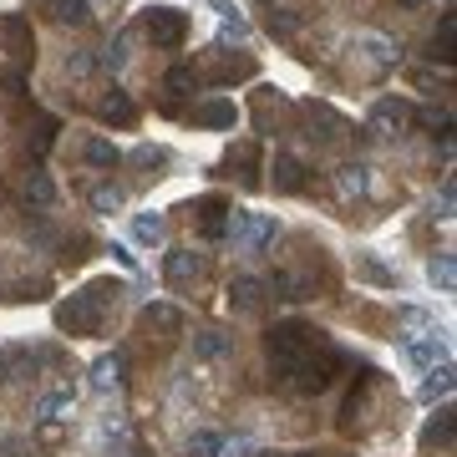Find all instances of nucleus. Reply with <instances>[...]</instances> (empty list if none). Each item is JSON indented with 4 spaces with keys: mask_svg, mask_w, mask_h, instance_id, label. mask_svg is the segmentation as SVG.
Segmentation results:
<instances>
[{
    "mask_svg": "<svg viewBox=\"0 0 457 457\" xmlns=\"http://www.w3.org/2000/svg\"><path fill=\"white\" fill-rule=\"evenodd\" d=\"M320 345H326V341H320V330L300 326V320H285V326L270 330V366L290 381V376L300 371V366H305Z\"/></svg>",
    "mask_w": 457,
    "mask_h": 457,
    "instance_id": "obj_1",
    "label": "nucleus"
},
{
    "mask_svg": "<svg viewBox=\"0 0 457 457\" xmlns=\"http://www.w3.org/2000/svg\"><path fill=\"white\" fill-rule=\"evenodd\" d=\"M102 305H107V285H92V290L71 295L66 305H56V326L71 330V336H97L102 330Z\"/></svg>",
    "mask_w": 457,
    "mask_h": 457,
    "instance_id": "obj_2",
    "label": "nucleus"
},
{
    "mask_svg": "<svg viewBox=\"0 0 457 457\" xmlns=\"http://www.w3.org/2000/svg\"><path fill=\"white\" fill-rule=\"evenodd\" d=\"M143 31L158 51H179L183 41H188V16L173 11V5H153V11L143 16Z\"/></svg>",
    "mask_w": 457,
    "mask_h": 457,
    "instance_id": "obj_3",
    "label": "nucleus"
},
{
    "mask_svg": "<svg viewBox=\"0 0 457 457\" xmlns=\"http://www.w3.org/2000/svg\"><path fill=\"white\" fill-rule=\"evenodd\" d=\"M224 234H234V245H245V249H264V245H270V239L279 234V224L270 219V213L228 209V219H224Z\"/></svg>",
    "mask_w": 457,
    "mask_h": 457,
    "instance_id": "obj_4",
    "label": "nucleus"
},
{
    "mask_svg": "<svg viewBox=\"0 0 457 457\" xmlns=\"http://www.w3.org/2000/svg\"><path fill=\"white\" fill-rule=\"evenodd\" d=\"M0 51L11 56L16 66L36 62V31L26 16H0Z\"/></svg>",
    "mask_w": 457,
    "mask_h": 457,
    "instance_id": "obj_5",
    "label": "nucleus"
},
{
    "mask_svg": "<svg viewBox=\"0 0 457 457\" xmlns=\"http://www.w3.org/2000/svg\"><path fill=\"white\" fill-rule=\"evenodd\" d=\"M411 122H417V107L402 102V97H386V102L371 107V132H381V137H402Z\"/></svg>",
    "mask_w": 457,
    "mask_h": 457,
    "instance_id": "obj_6",
    "label": "nucleus"
},
{
    "mask_svg": "<svg viewBox=\"0 0 457 457\" xmlns=\"http://www.w3.org/2000/svg\"><path fill=\"white\" fill-rule=\"evenodd\" d=\"M97 117L112 122V128H132V122H137V102H132L122 87H107V92L97 97Z\"/></svg>",
    "mask_w": 457,
    "mask_h": 457,
    "instance_id": "obj_7",
    "label": "nucleus"
},
{
    "mask_svg": "<svg viewBox=\"0 0 457 457\" xmlns=\"http://www.w3.org/2000/svg\"><path fill=\"white\" fill-rule=\"evenodd\" d=\"M36 11H46L56 26H87L92 21V5L87 0H31Z\"/></svg>",
    "mask_w": 457,
    "mask_h": 457,
    "instance_id": "obj_8",
    "label": "nucleus"
},
{
    "mask_svg": "<svg viewBox=\"0 0 457 457\" xmlns=\"http://www.w3.org/2000/svg\"><path fill=\"white\" fill-rule=\"evenodd\" d=\"M305 158H295V153H279L275 158V194H300L305 188Z\"/></svg>",
    "mask_w": 457,
    "mask_h": 457,
    "instance_id": "obj_9",
    "label": "nucleus"
},
{
    "mask_svg": "<svg viewBox=\"0 0 457 457\" xmlns=\"http://www.w3.org/2000/svg\"><path fill=\"white\" fill-rule=\"evenodd\" d=\"M228 305H234V311H245V315H254L264 305V279L239 275L234 285H228Z\"/></svg>",
    "mask_w": 457,
    "mask_h": 457,
    "instance_id": "obj_10",
    "label": "nucleus"
},
{
    "mask_svg": "<svg viewBox=\"0 0 457 457\" xmlns=\"http://www.w3.org/2000/svg\"><path fill=\"white\" fill-rule=\"evenodd\" d=\"M194 122H198V128H234V122H239V107H234V102H224V97L198 102V107H194Z\"/></svg>",
    "mask_w": 457,
    "mask_h": 457,
    "instance_id": "obj_11",
    "label": "nucleus"
},
{
    "mask_svg": "<svg viewBox=\"0 0 457 457\" xmlns=\"http://www.w3.org/2000/svg\"><path fill=\"white\" fill-rule=\"evenodd\" d=\"M163 275H168V285H188V279L204 275V260H198L194 249H173L163 264Z\"/></svg>",
    "mask_w": 457,
    "mask_h": 457,
    "instance_id": "obj_12",
    "label": "nucleus"
},
{
    "mask_svg": "<svg viewBox=\"0 0 457 457\" xmlns=\"http://www.w3.org/2000/svg\"><path fill=\"white\" fill-rule=\"evenodd\" d=\"M264 295H275V300H311V279H300V275H290V270H275L270 275V285H264Z\"/></svg>",
    "mask_w": 457,
    "mask_h": 457,
    "instance_id": "obj_13",
    "label": "nucleus"
},
{
    "mask_svg": "<svg viewBox=\"0 0 457 457\" xmlns=\"http://www.w3.org/2000/svg\"><path fill=\"white\" fill-rule=\"evenodd\" d=\"M356 46L366 51V56H371L376 66H396V62H402V46H396L392 36H376V31H361V36H356Z\"/></svg>",
    "mask_w": 457,
    "mask_h": 457,
    "instance_id": "obj_14",
    "label": "nucleus"
},
{
    "mask_svg": "<svg viewBox=\"0 0 457 457\" xmlns=\"http://www.w3.org/2000/svg\"><path fill=\"white\" fill-rule=\"evenodd\" d=\"M228 345H234L228 330H198L194 336V356L198 361H219V356H228Z\"/></svg>",
    "mask_w": 457,
    "mask_h": 457,
    "instance_id": "obj_15",
    "label": "nucleus"
},
{
    "mask_svg": "<svg viewBox=\"0 0 457 457\" xmlns=\"http://www.w3.org/2000/svg\"><path fill=\"white\" fill-rule=\"evenodd\" d=\"M82 163L117 168V163H122V153H117V143H107V137H82Z\"/></svg>",
    "mask_w": 457,
    "mask_h": 457,
    "instance_id": "obj_16",
    "label": "nucleus"
},
{
    "mask_svg": "<svg viewBox=\"0 0 457 457\" xmlns=\"http://www.w3.org/2000/svg\"><path fill=\"white\" fill-rule=\"evenodd\" d=\"M26 204H36V209H51V204H56V183H51L41 168L26 173Z\"/></svg>",
    "mask_w": 457,
    "mask_h": 457,
    "instance_id": "obj_17",
    "label": "nucleus"
},
{
    "mask_svg": "<svg viewBox=\"0 0 457 457\" xmlns=\"http://www.w3.org/2000/svg\"><path fill=\"white\" fill-rule=\"evenodd\" d=\"M453 392V361H442V366H432L422 381V402H437V396Z\"/></svg>",
    "mask_w": 457,
    "mask_h": 457,
    "instance_id": "obj_18",
    "label": "nucleus"
},
{
    "mask_svg": "<svg viewBox=\"0 0 457 457\" xmlns=\"http://www.w3.org/2000/svg\"><path fill=\"white\" fill-rule=\"evenodd\" d=\"M143 320H147L153 330H163V336H179V330H183V315L173 311V305H147Z\"/></svg>",
    "mask_w": 457,
    "mask_h": 457,
    "instance_id": "obj_19",
    "label": "nucleus"
},
{
    "mask_svg": "<svg viewBox=\"0 0 457 457\" xmlns=\"http://www.w3.org/2000/svg\"><path fill=\"white\" fill-rule=\"evenodd\" d=\"M432 285H437V290H453V285H457L453 249H437V254H432Z\"/></svg>",
    "mask_w": 457,
    "mask_h": 457,
    "instance_id": "obj_20",
    "label": "nucleus"
},
{
    "mask_svg": "<svg viewBox=\"0 0 457 457\" xmlns=\"http://www.w3.org/2000/svg\"><path fill=\"white\" fill-rule=\"evenodd\" d=\"M62 411H71V392H51L36 402V422H62Z\"/></svg>",
    "mask_w": 457,
    "mask_h": 457,
    "instance_id": "obj_21",
    "label": "nucleus"
},
{
    "mask_svg": "<svg viewBox=\"0 0 457 457\" xmlns=\"http://www.w3.org/2000/svg\"><path fill=\"white\" fill-rule=\"evenodd\" d=\"M122 371H128L122 356H102L97 366H92V381H97V386H122Z\"/></svg>",
    "mask_w": 457,
    "mask_h": 457,
    "instance_id": "obj_22",
    "label": "nucleus"
},
{
    "mask_svg": "<svg viewBox=\"0 0 457 457\" xmlns=\"http://www.w3.org/2000/svg\"><path fill=\"white\" fill-rule=\"evenodd\" d=\"M336 188H341L345 198L366 194V168H361V163H345V168H336Z\"/></svg>",
    "mask_w": 457,
    "mask_h": 457,
    "instance_id": "obj_23",
    "label": "nucleus"
},
{
    "mask_svg": "<svg viewBox=\"0 0 457 457\" xmlns=\"http://www.w3.org/2000/svg\"><path fill=\"white\" fill-rule=\"evenodd\" d=\"M427 56H432V62H453V16H442V31L432 36V51H427Z\"/></svg>",
    "mask_w": 457,
    "mask_h": 457,
    "instance_id": "obj_24",
    "label": "nucleus"
},
{
    "mask_svg": "<svg viewBox=\"0 0 457 457\" xmlns=\"http://www.w3.org/2000/svg\"><path fill=\"white\" fill-rule=\"evenodd\" d=\"M198 87V77H194V66H173L163 77V92H173V97H183V92H194Z\"/></svg>",
    "mask_w": 457,
    "mask_h": 457,
    "instance_id": "obj_25",
    "label": "nucleus"
},
{
    "mask_svg": "<svg viewBox=\"0 0 457 457\" xmlns=\"http://www.w3.org/2000/svg\"><path fill=\"white\" fill-rule=\"evenodd\" d=\"M132 234H137L143 245H158V239H163V219H158V213H137V219H132Z\"/></svg>",
    "mask_w": 457,
    "mask_h": 457,
    "instance_id": "obj_26",
    "label": "nucleus"
},
{
    "mask_svg": "<svg viewBox=\"0 0 457 457\" xmlns=\"http://www.w3.org/2000/svg\"><path fill=\"white\" fill-rule=\"evenodd\" d=\"M92 209H97V213H117V209H122V188H117V183L92 188Z\"/></svg>",
    "mask_w": 457,
    "mask_h": 457,
    "instance_id": "obj_27",
    "label": "nucleus"
},
{
    "mask_svg": "<svg viewBox=\"0 0 457 457\" xmlns=\"http://www.w3.org/2000/svg\"><path fill=\"white\" fill-rule=\"evenodd\" d=\"M407 356L417 361V366H432V361H437V356H447V351H442V341L432 336V341H407Z\"/></svg>",
    "mask_w": 457,
    "mask_h": 457,
    "instance_id": "obj_28",
    "label": "nucleus"
},
{
    "mask_svg": "<svg viewBox=\"0 0 457 457\" xmlns=\"http://www.w3.org/2000/svg\"><path fill=\"white\" fill-rule=\"evenodd\" d=\"M188 453H194V457H219V453H224V437H219V432H194Z\"/></svg>",
    "mask_w": 457,
    "mask_h": 457,
    "instance_id": "obj_29",
    "label": "nucleus"
},
{
    "mask_svg": "<svg viewBox=\"0 0 457 457\" xmlns=\"http://www.w3.org/2000/svg\"><path fill=\"white\" fill-rule=\"evenodd\" d=\"M427 442H442V447L453 442V407H442V411H437V422L427 427Z\"/></svg>",
    "mask_w": 457,
    "mask_h": 457,
    "instance_id": "obj_30",
    "label": "nucleus"
},
{
    "mask_svg": "<svg viewBox=\"0 0 457 457\" xmlns=\"http://www.w3.org/2000/svg\"><path fill=\"white\" fill-rule=\"evenodd\" d=\"M128 46H132V36L122 31V36L112 41V46L102 51V66H112V71H117V66H128Z\"/></svg>",
    "mask_w": 457,
    "mask_h": 457,
    "instance_id": "obj_31",
    "label": "nucleus"
},
{
    "mask_svg": "<svg viewBox=\"0 0 457 457\" xmlns=\"http://www.w3.org/2000/svg\"><path fill=\"white\" fill-rule=\"evenodd\" d=\"M66 71H71V77H92V71H97V56H92V51H71V56H66Z\"/></svg>",
    "mask_w": 457,
    "mask_h": 457,
    "instance_id": "obj_32",
    "label": "nucleus"
},
{
    "mask_svg": "<svg viewBox=\"0 0 457 457\" xmlns=\"http://www.w3.org/2000/svg\"><path fill=\"white\" fill-rule=\"evenodd\" d=\"M361 270H366V279H376V285H392V275H386V270H381V264H376V260H366V264H361Z\"/></svg>",
    "mask_w": 457,
    "mask_h": 457,
    "instance_id": "obj_33",
    "label": "nucleus"
},
{
    "mask_svg": "<svg viewBox=\"0 0 457 457\" xmlns=\"http://www.w3.org/2000/svg\"><path fill=\"white\" fill-rule=\"evenodd\" d=\"M453 204H457V194H453V179L442 183V219H453Z\"/></svg>",
    "mask_w": 457,
    "mask_h": 457,
    "instance_id": "obj_34",
    "label": "nucleus"
},
{
    "mask_svg": "<svg viewBox=\"0 0 457 457\" xmlns=\"http://www.w3.org/2000/svg\"><path fill=\"white\" fill-rule=\"evenodd\" d=\"M41 442H62V422H41Z\"/></svg>",
    "mask_w": 457,
    "mask_h": 457,
    "instance_id": "obj_35",
    "label": "nucleus"
},
{
    "mask_svg": "<svg viewBox=\"0 0 457 457\" xmlns=\"http://www.w3.org/2000/svg\"><path fill=\"white\" fill-rule=\"evenodd\" d=\"M5 376H11V356H0V381H5Z\"/></svg>",
    "mask_w": 457,
    "mask_h": 457,
    "instance_id": "obj_36",
    "label": "nucleus"
},
{
    "mask_svg": "<svg viewBox=\"0 0 457 457\" xmlns=\"http://www.w3.org/2000/svg\"><path fill=\"white\" fill-rule=\"evenodd\" d=\"M264 457H315V453H264Z\"/></svg>",
    "mask_w": 457,
    "mask_h": 457,
    "instance_id": "obj_37",
    "label": "nucleus"
},
{
    "mask_svg": "<svg viewBox=\"0 0 457 457\" xmlns=\"http://www.w3.org/2000/svg\"><path fill=\"white\" fill-rule=\"evenodd\" d=\"M132 457H147V453H132Z\"/></svg>",
    "mask_w": 457,
    "mask_h": 457,
    "instance_id": "obj_38",
    "label": "nucleus"
}]
</instances>
